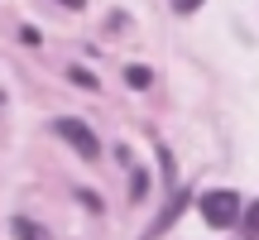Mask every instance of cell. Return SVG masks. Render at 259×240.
I'll use <instances>...</instances> for the list:
<instances>
[{
	"label": "cell",
	"instance_id": "5b68a950",
	"mask_svg": "<svg viewBox=\"0 0 259 240\" xmlns=\"http://www.w3.org/2000/svg\"><path fill=\"white\" fill-rule=\"evenodd\" d=\"M245 231H250V235H254V240H259V202H254V207H250V216H245Z\"/></svg>",
	"mask_w": 259,
	"mask_h": 240
},
{
	"label": "cell",
	"instance_id": "8992f818",
	"mask_svg": "<svg viewBox=\"0 0 259 240\" xmlns=\"http://www.w3.org/2000/svg\"><path fill=\"white\" fill-rule=\"evenodd\" d=\"M202 0H173V10H197Z\"/></svg>",
	"mask_w": 259,
	"mask_h": 240
},
{
	"label": "cell",
	"instance_id": "277c9868",
	"mask_svg": "<svg viewBox=\"0 0 259 240\" xmlns=\"http://www.w3.org/2000/svg\"><path fill=\"white\" fill-rule=\"evenodd\" d=\"M125 82H130V87H149V72H144V67H130Z\"/></svg>",
	"mask_w": 259,
	"mask_h": 240
},
{
	"label": "cell",
	"instance_id": "3957f363",
	"mask_svg": "<svg viewBox=\"0 0 259 240\" xmlns=\"http://www.w3.org/2000/svg\"><path fill=\"white\" fill-rule=\"evenodd\" d=\"M15 235H19V240H48L34 221H24V216H15Z\"/></svg>",
	"mask_w": 259,
	"mask_h": 240
},
{
	"label": "cell",
	"instance_id": "6da1fadb",
	"mask_svg": "<svg viewBox=\"0 0 259 240\" xmlns=\"http://www.w3.org/2000/svg\"><path fill=\"white\" fill-rule=\"evenodd\" d=\"M202 216H206V226L226 231V226L240 221V197H235V192H206L202 197Z\"/></svg>",
	"mask_w": 259,
	"mask_h": 240
},
{
	"label": "cell",
	"instance_id": "52a82bcc",
	"mask_svg": "<svg viewBox=\"0 0 259 240\" xmlns=\"http://www.w3.org/2000/svg\"><path fill=\"white\" fill-rule=\"evenodd\" d=\"M67 5H82V0H67Z\"/></svg>",
	"mask_w": 259,
	"mask_h": 240
},
{
	"label": "cell",
	"instance_id": "7a4b0ae2",
	"mask_svg": "<svg viewBox=\"0 0 259 240\" xmlns=\"http://www.w3.org/2000/svg\"><path fill=\"white\" fill-rule=\"evenodd\" d=\"M53 130H58V135H63V139H67V144H72V149H77L82 158H101V139H96L92 130L82 125V120H67V115H63V120H58Z\"/></svg>",
	"mask_w": 259,
	"mask_h": 240
}]
</instances>
